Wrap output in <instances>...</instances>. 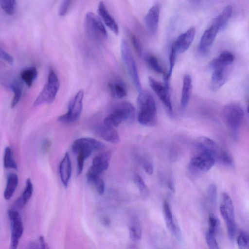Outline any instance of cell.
Here are the masks:
<instances>
[{"label":"cell","instance_id":"obj_1","mask_svg":"<svg viewBox=\"0 0 249 249\" xmlns=\"http://www.w3.org/2000/svg\"><path fill=\"white\" fill-rule=\"evenodd\" d=\"M139 109L138 120L143 125L152 126L157 122V109L154 99L147 91L141 90L137 98Z\"/></svg>","mask_w":249,"mask_h":249},{"label":"cell","instance_id":"obj_2","mask_svg":"<svg viewBox=\"0 0 249 249\" xmlns=\"http://www.w3.org/2000/svg\"><path fill=\"white\" fill-rule=\"evenodd\" d=\"M60 87L57 75L53 70H50L47 81L35 100L33 105L37 107L45 104L52 103L57 95Z\"/></svg>","mask_w":249,"mask_h":249},{"label":"cell","instance_id":"obj_3","mask_svg":"<svg viewBox=\"0 0 249 249\" xmlns=\"http://www.w3.org/2000/svg\"><path fill=\"white\" fill-rule=\"evenodd\" d=\"M121 53L124 63L137 90L142 89L137 66L132 52L127 42L123 39L121 43Z\"/></svg>","mask_w":249,"mask_h":249},{"label":"cell","instance_id":"obj_4","mask_svg":"<svg viewBox=\"0 0 249 249\" xmlns=\"http://www.w3.org/2000/svg\"><path fill=\"white\" fill-rule=\"evenodd\" d=\"M222 113L229 128L234 133L238 131L244 118L242 108L237 104L230 103L224 107Z\"/></svg>","mask_w":249,"mask_h":249},{"label":"cell","instance_id":"obj_5","mask_svg":"<svg viewBox=\"0 0 249 249\" xmlns=\"http://www.w3.org/2000/svg\"><path fill=\"white\" fill-rule=\"evenodd\" d=\"M83 98L84 91L81 89L70 102L68 111L60 115L58 118V121L63 124H70L78 120L82 110Z\"/></svg>","mask_w":249,"mask_h":249},{"label":"cell","instance_id":"obj_6","mask_svg":"<svg viewBox=\"0 0 249 249\" xmlns=\"http://www.w3.org/2000/svg\"><path fill=\"white\" fill-rule=\"evenodd\" d=\"M8 216L10 224V242L9 249H17L23 232V225L18 211L10 209Z\"/></svg>","mask_w":249,"mask_h":249},{"label":"cell","instance_id":"obj_7","mask_svg":"<svg viewBox=\"0 0 249 249\" xmlns=\"http://www.w3.org/2000/svg\"><path fill=\"white\" fill-rule=\"evenodd\" d=\"M105 147L101 142L91 138H81L75 140L71 149L76 155L83 154L89 157L93 152L101 150Z\"/></svg>","mask_w":249,"mask_h":249},{"label":"cell","instance_id":"obj_8","mask_svg":"<svg viewBox=\"0 0 249 249\" xmlns=\"http://www.w3.org/2000/svg\"><path fill=\"white\" fill-rule=\"evenodd\" d=\"M85 24L86 31L91 37L96 39L106 38L107 30L100 18L92 12L85 15Z\"/></svg>","mask_w":249,"mask_h":249},{"label":"cell","instance_id":"obj_9","mask_svg":"<svg viewBox=\"0 0 249 249\" xmlns=\"http://www.w3.org/2000/svg\"><path fill=\"white\" fill-rule=\"evenodd\" d=\"M148 81L150 87L162 102L169 114L170 116H172V105L169 95V89L165 87L164 84L160 83L151 77H148Z\"/></svg>","mask_w":249,"mask_h":249},{"label":"cell","instance_id":"obj_10","mask_svg":"<svg viewBox=\"0 0 249 249\" xmlns=\"http://www.w3.org/2000/svg\"><path fill=\"white\" fill-rule=\"evenodd\" d=\"M110 159V154L108 152L103 153L94 157L92 164L86 174L87 179L99 176L101 173L106 170L108 167Z\"/></svg>","mask_w":249,"mask_h":249},{"label":"cell","instance_id":"obj_11","mask_svg":"<svg viewBox=\"0 0 249 249\" xmlns=\"http://www.w3.org/2000/svg\"><path fill=\"white\" fill-rule=\"evenodd\" d=\"M215 160L211 154L199 152L190 160V166L195 172H205L209 171L215 164Z\"/></svg>","mask_w":249,"mask_h":249},{"label":"cell","instance_id":"obj_12","mask_svg":"<svg viewBox=\"0 0 249 249\" xmlns=\"http://www.w3.org/2000/svg\"><path fill=\"white\" fill-rule=\"evenodd\" d=\"M195 34V27H191L178 36L172 45L177 54L183 53L189 48L194 40Z\"/></svg>","mask_w":249,"mask_h":249},{"label":"cell","instance_id":"obj_13","mask_svg":"<svg viewBox=\"0 0 249 249\" xmlns=\"http://www.w3.org/2000/svg\"><path fill=\"white\" fill-rule=\"evenodd\" d=\"M160 13V8L158 4L152 6L144 18L145 26L148 33L155 35L158 30Z\"/></svg>","mask_w":249,"mask_h":249},{"label":"cell","instance_id":"obj_14","mask_svg":"<svg viewBox=\"0 0 249 249\" xmlns=\"http://www.w3.org/2000/svg\"><path fill=\"white\" fill-rule=\"evenodd\" d=\"M219 28L212 21L210 26L205 30L201 37L199 44V51L201 53H205L213 43Z\"/></svg>","mask_w":249,"mask_h":249},{"label":"cell","instance_id":"obj_15","mask_svg":"<svg viewBox=\"0 0 249 249\" xmlns=\"http://www.w3.org/2000/svg\"><path fill=\"white\" fill-rule=\"evenodd\" d=\"M196 145L199 152H206L211 154L214 158L215 161L221 149L214 141L206 137L198 138Z\"/></svg>","mask_w":249,"mask_h":249},{"label":"cell","instance_id":"obj_16","mask_svg":"<svg viewBox=\"0 0 249 249\" xmlns=\"http://www.w3.org/2000/svg\"><path fill=\"white\" fill-rule=\"evenodd\" d=\"M72 172L71 163L68 153L66 152L59 166L60 178L63 186L66 188L69 183Z\"/></svg>","mask_w":249,"mask_h":249},{"label":"cell","instance_id":"obj_17","mask_svg":"<svg viewBox=\"0 0 249 249\" xmlns=\"http://www.w3.org/2000/svg\"><path fill=\"white\" fill-rule=\"evenodd\" d=\"M33 185L30 178L26 179L25 187L19 197L14 202L12 209L18 212L27 204L33 193Z\"/></svg>","mask_w":249,"mask_h":249},{"label":"cell","instance_id":"obj_18","mask_svg":"<svg viewBox=\"0 0 249 249\" xmlns=\"http://www.w3.org/2000/svg\"><path fill=\"white\" fill-rule=\"evenodd\" d=\"M97 11L106 26L115 35H118L119 32L118 25L103 1L99 2Z\"/></svg>","mask_w":249,"mask_h":249},{"label":"cell","instance_id":"obj_19","mask_svg":"<svg viewBox=\"0 0 249 249\" xmlns=\"http://www.w3.org/2000/svg\"><path fill=\"white\" fill-rule=\"evenodd\" d=\"M228 76L229 73L226 67L213 70L211 80V89L213 91L218 90L225 84Z\"/></svg>","mask_w":249,"mask_h":249},{"label":"cell","instance_id":"obj_20","mask_svg":"<svg viewBox=\"0 0 249 249\" xmlns=\"http://www.w3.org/2000/svg\"><path fill=\"white\" fill-rule=\"evenodd\" d=\"M163 213L166 226L177 237H181V232L178 226L174 219L173 214L169 203L164 201L163 205Z\"/></svg>","mask_w":249,"mask_h":249},{"label":"cell","instance_id":"obj_21","mask_svg":"<svg viewBox=\"0 0 249 249\" xmlns=\"http://www.w3.org/2000/svg\"><path fill=\"white\" fill-rule=\"evenodd\" d=\"M95 131L99 136L107 142L113 143H117L120 142L119 135L114 128L103 124L98 126L95 128Z\"/></svg>","mask_w":249,"mask_h":249},{"label":"cell","instance_id":"obj_22","mask_svg":"<svg viewBox=\"0 0 249 249\" xmlns=\"http://www.w3.org/2000/svg\"><path fill=\"white\" fill-rule=\"evenodd\" d=\"M234 59L233 54L229 51H223L219 55L213 59L210 63V66L213 70L219 68L226 67L231 64Z\"/></svg>","mask_w":249,"mask_h":249},{"label":"cell","instance_id":"obj_23","mask_svg":"<svg viewBox=\"0 0 249 249\" xmlns=\"http://www.w3.org/2000/svg\"><path fill=\"white\" fill-rule=\"evenodd\" d=\"M192 88V78L189 74H186L183 78V84L180 100L181 108L184 109L187 106L190 98Z\"/></svg>","mask_w":249,"mask_h":249},{"label":"cell","instance_id":"obj_24","mask_svg":"<svg viewBox=\"0 0 249 249\" xmlns=\"http://www.w3.org/2000/svg\"><path fill=\"white\" fill-rule=\"evenodd\" d=\"M128 231L130 238L134 241L141 240L142 235V230L139 219L137 216H133L131 219Z\"/></svg>","mask_w":249,"mask_h":249},{"label":"cell","instance_id":"obj_25","mask_svg":"<svg viewBox=\"0 0 249 249\" xmlns=\"http://www.w3.org/2000/svg\"><path fill=\"white\" fill-rule=\"evenodd\" d=\"M232 12V7L231 5H227L221 12L213 20L219 30H222L228 23Z\"/></svg>","mask_w":249,"mask_h":249},{"label":"cell","instance_id":"obj_26","mask_svg":"<svg viewBox=\"0 0 249 249\" xmlns=\"http://www.w3.org/2000/svg\"><path fill=\"white\" fill-rule=\"evenodd\" d=\"M18 183V178L15 173L10 174L8 177L3 196L6 200H9L13 196Z\"/></svg>","mask_w":249,"mask_h":249},{"label":"cell","instance_id":"obj_27","mask_svg":"<svg viewBox=\"0 0 249 249\" xmlns=\"http://www.w3.org/2000/svg\"><path fill=\"white\" fill-rule=\"evenodd\" d=\"M37 74L38 72L36 68L33 66L24 68L20 72V76L22 80L29 88L32 86L37 76Z\"/></svg>","mask_w":249,"mask_h":249},{"label":"cell","instance_id":"obj_28","mask_svg":"<svg viewBox=\"0 0 249 249\" xmlns=\"http://www.w3.org/2000/svg\"><path fill=\"white\" fill-rule=\"evenodd\" d=\"M222 202L220 208H222L226 213L229 218L232 221L234 220V211L232 200L227 193L222 194Z\"/></svg>","mask_w":249,"mask_h":249},{"label":"cell","instance_id":"obj_29","mask_svg":"<svg viewBox=\"0 0 249 249\" xmlns=\"http://www.w3.org/2000/svg\"><path fill=\"white\" fill-rule=\"evenodd\" d=\"M108 87L111 96L114 98H122L126 96L127 91L124 86L121 83H109Z\"/></svg>","mask_w":249,"mask_h":249},{"label":"cell","instance_id":"obj_30","mask_svg":"<svg viewBox=\"0 0 249 249\" xmlns=\"http://www.w3.org/2000/svg\"><path fill=\"white\" fill-rule=\"evenodd\" d=\"M3 166L5 168L15 170L18 169L17 164L13 158L12 151L8 146H7L4 150Z\"/></svg>","mask_w":249,"mask_h":249},{"label":"cell","instance_id":"obj_31","mask_svg":"<svg viewBox=\"0 0 249 249\" xmlns=\"http://www.w3.org/2000/svg\"><path fill=\"white\" fill-rule=\"evenodd\" d=\"M10 89L14 94L11 102L10 106L11 108H14L20 101L22 96V91L20 86L17 83L11 84Z\"/></svg>","mask_w":249,"mask_h":249},{"label":"cell","instance_id":"obj_32","mask_svg":"<svg viewBox=\"0 0 249 249\" xmlns=\"http://www.w3.org/2000/svg\"><path fill=\"white\" fill-rule=\"evenodd\" d=\"M16 1L15 0H1L0 7L2 10L9 15L14 14L16 8Z\"/></svg>","mask_w":249,"mask_h":249},{"label":"cell","instance_id":"obj_33","mask_svg":"<svg viewBox=\"0 0 249 249\" xmlns=\"http://www.w3.org/2000/svg\"><path fill=\"white\" fill-rule=\"evenodd\" d=\"M146 61L148 65L153 71L159 73H164L163 70L160 64L157 57L153 55H148L146 57Z\"/></svg>","mask_w":249,"mask_h":249},{"label":"cell","instance_id":"obj_34","mask_svg":"<svg viewBox=\"0 0 249 249\" xmlns=\"http://www.w3.org/2000/svg\"><path fill=\"white\" fill-rule=\"evenodd\" d=\"M216 161L228 166H232L233 164L231 156L227 151L222 149H221Z\"/></svg>","mask_w":249,"mask_h":249},{"label":"cell","instance_id":"obj_35","mask_svg":"<svg viewBox=\"0 0 249 249\" xmlns=\"http://www.w3.org/2000/svg\"><path fill=\"white\" fill-rule=\"evenodd\" d=\"M89 183L93 184L97 192L101 195H103L105 190V185L103 180L99 176H95L87 179Z\"/></svg>","mask_w":249,"mask_h":249},{"label":"cell","instance_id":"obj_36","mask_svg":"<svg viewBox=\"0 0 249 249\" xmlns=\"http://www.w3.org/2000/svg\"><path fill=\"white\" fill-rule=\"evenodd\" d=\"M239 249H249V234L246 232H241L237 240Z\"/></svg>","mask_w":249,"mask_h":249},{"label":"cell","instance_id":"obj_37","mask_svg":"<svg viewBox=\"0 0 249 249\" xmlns=\"http://www.w3.org/2000/svg\"><path fill=\"white\" fill-rule=\"evenodd\" d=\"M134 181L139 188L142 195L146 196L149 193V190L142 178L139 175L135 177Z\"/></svg>","mask_w":249,"mask_h":249},{"label":"cell","instance_id":"obj_38","mask_svg":"<svg viewBox=\"0 0 249 249\" xmlns=\"http://www.w3.org/2000/svg\"><path fill=\"white\" fill-rule=\"evenodd\" d=\"M208 223V231L215 235L219 227L218 219L214 215L211 214L209 217Z\"/></svg>","mask_w":249,"mask_h":249},{"label":"cell","instance_id":"obj_39","mask_svg":"<svg viewBox=\"0 0 249 249\" xmlns=\"http://www.w3.org/2000/svg\"><path fill=\"white\" fill-rule=\"evenodd\" d=\"M27 249H49L47 244L43 236L29 245Z\"/></svg>","mask_w":249,"mask_h":249},{"label":"cell","instance_id":"obj_40","mask_svg":"<svg viewBox=\"0 0 249 249\" xmlns=\"http://www.w3.org/2000/svg\"><path fill=\"white\" fill-rule=\"evenodd\" d=\"M206 241L209 249H220L214 234L207 231L206 234Z\"/></svg>","mask_w":249,"mask_h":249},{"label":"cell","instance_id":"obj_41","mask_svg":"<svg viewBox=\"0 0 249 249\" xmlns=\"http://www.w3.org/2000/svg\"><path fill=\"white\" fill-rule=\"evenodd\" d=\"M217 188L215 184H211L208 189V195L211 203L215 205L217 200Z\"/></svg>","mask_w":249,"mask_h":249},{"label":"cell","instance_id":"obj_42","mask_svg":"<svg viewBox=\"0 0 249 249\" xmlns=\"http://www.w3.org/2000/svg\"><path fill=\"white\" fill-rule=\"evenodd\" d=\"M71 0H63L59 7V15L61 17L64 16L69 10L71 4Z\"/></svg>","mask_w":249,"mask_h":249},{"label":"cell","instance_id":"obj_43","mask_svg":"<svg viewBox=\"0 0 249 249\" xmlns=\"http://www.w3.org/2000/svg\"><path fill=\"white\" fill-rule=\"evenodd\" d=\"M131 39L132 44L135 48L136 51L140 55H141L142 53V49L139 40L134 35L131 36Z\"/></svg>","mask_w":249,"mask_h":249},{"label":"cell","instance_id":"obj_44","mask_svg":"<svg viewBox=\"0 0 249 249\" xmlns=\"http://www.w3.org/2000/svg\"><path fill=\"white\" fill-rule=\"evenodd\" d=\"M0 58L5 60L9 64H12L14 61V58L10 54L5 52L2 48L0 50Z\"/></svg>","mask_w":249,"mask_h":249},{"label":"cell","instance_id":"obj_45","mask_svg":"<svg viewBox=\"0 0 249 249\" xmlns=\"http://www.w3.org/2000/svg\"><path fill=\"white\" fill-rule=\"evenodd\" d=\"M143 167L145 172L148 175H152L153 173V166L151 163L145 162L143 164Z\"/></svg>","mask_w":249,"mask_h":249},{"label":"cell","instance_id":"obj_46","mask_svg":"<svg viewBox=\"0 0 249 249\" xmlns=\"http://www.w3.org/2000/svg\"><path fill=\"white\" fill-rule=\"evenodd\" d=\"M168 187L170 188V189L173 192H174L175 191V188L174 187L173 182L172 181H169L168 183Z\"/></svg>","mask_w":249,"mask_h":249},{"label":"cell","instance_id":"obj_47","mask_svg":"<svg viewBox=\"0 0 249 249\" xmlns=\"http://www.w3.org/2000/svg\"><path fill=\"white\" fill-rule=\"evenodd\" d=\"M247 111H248V113H249V105L248 106Z\"/></svg>","mask_w":249,"mask_h":249}]
</instances>
